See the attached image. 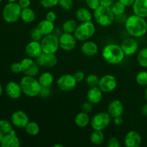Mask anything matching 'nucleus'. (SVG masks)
<instances>
[{"mask_svg": "<svg viewBox=\"0 0 147 147\" xmlns=\"http://www.w3.org/2000/svg\"><path fill=\"white\" fill-rule=\"evenodd\" d=\"M10 70L13 73L18 74L22 73V66L20 63H14L10 66Z\"/></svg>", "mask_w": 147, "mask_h": 147, "instance_id": "42", "label": "nucleus"}, {"mask_svg": "<svg viewBox=\"0 0 147 147\" xmlns=\"http://www.w3.org/2000/svg\"><path fill=\"white\" fill-rule=\"evenodd\" d=\"M59 42L60 47L62 50L70 52L74 50L76 47L77 40L73 34L63 32V34L59 37Z\"/></svg>", "mask_w": 147, "mask_h": 147, "instance_id": "12", "label": "nucleus"}, {"mask_svg": "<svg viewBox=\"0 0 147 147\" xmlns=\"http://www.w3.org/2000/svg\"><path fill=\"white\" fill-rule=\"evenodd\" d=\"M0 146L1 147H19L20 146V139L16 136L14 130H11L10 133L4 134Z\"/></svg>", "mask_w": 147, "mask_h": 147, "instance_id": "20", "label": "nucleus"}, {"mask_svg": "<svg viewBox=\"0 0 147 147\" xmlns=\"http://www.w3.org/2000/svg\"><path fill=\"white\" fill-rule=\"evenodd\" d=\"M121 144L119 139L116 137H111L108 141V146L109 147H120Z\"/></svg>", "mask_w": 147, "mask_h": 147, "instance_id": "43", "label": "nucleus"}, {"mask_svg": "<svg viewBox=\"0 0 147 147\" xmlns=\"http://www.w3.org/2000/svg\"><path fill=\"white\" fill-rule=\"evenodd\" d=\"M11 122L18 129H24L30 122V119L25 112L23 111H16L11 114Z\"/></svg>", "mask_w": 147, "mask_h": 147, "instance_id": "13", "label": "nucleus"}, {"mask_svg": "<svg viewBox=\"0 0 147 147\" xmlns=\"http://www.w3.org/2000/svg\"><path fill=\"white\" fill-rule=\"evenodd\" d=\"M124 111V106L120 100L115 99L109 103L107 107V112L111 118L121 116Z\"/></svg>", "mask_w": 147, "mask_h": 147, "instance_id": "18", "label": "nucleus"}, {"mask_svg": "<svg viewBox=\"0 0 147 147\" xmlns=\"http://www.w3.org/2000/svg\"><path fill=\"white\" fill-rule=\"evenodd\" d=\"M75 78H76L77 83H80V82H82L86 78V76H85L84 72L81 71V70H78V71L76 72V73L73 74Z\"/></svg>", "mask_w": 147, "mask_h": 147, "instance_id": "44", "label": "nucleus"}, {"mask_svg": "<svg viewBox=\"0 0 147 147\" xmlns=\"http://www.w3.org/2000/svg\"><path fill=\"white\" fill-rule=\"evenodd\" d=\"M105 136L103 131L93 130L90 136V141L93 144L96 146H100L104 142Z\"/></svg>", "mask_w": 147, "mask_h": 147, "instance_id": "29", "label": "nucleus"}, {"mask_svg": "<svg viewBox=\"0 0 147 147\" xmlns=\"http://www.w3.org/2000/svg\"><path fill=\"white\" fill-rule=\"evenodd\" d=\"M111 9L112 11L114 14L115 16H119L123 15L126 11V7L123 4H122L120 1H116L111 6Z\"/></svg>", "mask_w": 147, "mask_h": 147, "instance_id": "31", "label": "nucleus"}, {"mask_svg": "<svg viewBox=\"0 0 147 147\" xmlns=\"http://www.w3.org/2000/svg\"><path fill=\"white\" fill-rule=\"evenodd\" d=\"M141 111H142V113L144 116H147V103L142 106V109H141Z\"/></svg>", "mask_w": 147, "mask_h": 147, "instance_id": "51", "label": "nucleus"}, {"mask_svg": "<svg viewBox=\"0 0 147 147\" xmlns=\"http://www.w3.org/2000/svg\"><path fill=\"white\" fill-rule=\"evenodd\" d=\"M22 8L17 2H9L2 10V17L6 22L13 24L18 21L21 17Z\"/></svg>", "mask_w": 147, "mask_h": 147, "instance_id": "5", "label": "nucleus"}, {"mask_svg": "<svg viewBox=\"0 0 147 147\" xmlns=\"http://www.w3.org/2000/svg\"><path fill=\"white\" fill-rule=\"evenodd\" d=\"M2 93H3V87H2V85H1V83H0V97L2 96Z\"/></svg>", "mask_w": 147, "mask_h": 147, "instance_id": "52", "label": "nucleus"}, {"mask_svg": "<svg viewBox=\"0 0 147 147\" xmlns=\"http://www.w3.org/2000/svg\"><path fill=\"white\" fill-rule=\"evenodd\" d=\"M113 123L116 126H121L123 123V119L121 116L113 118Z\"/></svg>", "mask_w": 147, "mask_h": 147, "instance_id": "49", "label": "nucleus"}, {"mask_svg": "<svg viewBox=\"0 0 147 147\" xmlns=\"http://www.w3.org/2000/svg\"><path fill=\"white\" fill-rule=\"evenodd\" d=\"M5 92L8 97L14 100L20 98L23 93L20 83L15 81H10L6 85Z\"/></svg>", "mask_w": 147, "mask_h": 147, "instance_id": "16", "label": "nucleus"}, {"mask_svg": "<svg viewBox=\"0 0 147 147\" xmlns=\"http://www.w3.org/2000/svg\"><path fill=\"white\" fill-rule=\"evenodd\" d=\"M78 1H84V0H78Z\"/></svg>", "mask_w": 147, "mask_h": 147, "instance_id": "57", "label": "nucleus"}, {"mask_svg": "<svg viewBox=\"0 0 147 147\" xmlns=\"http://www.w3.org/2000/svg\"><path fill=\"white\" fill-rule=\"evenodd\" d=\"M93 103H91L90 102H89L88 100L87 102H85L83 105V111L86 112V113H89L92 111L93 110Z\"/></svg>", "mask_w": 147, "mask_h": 147, "instance_id": "45", "label": "nucleus"}, {"mask_svg": "<svg viewBox=\"0 0 147 147\" xmlns=\"http://www.w3.org/2000/svg\"><path fill=\"white\" fill-rule=\"evenodd\" d=\"M4 134H3L2 132H1V131H0V143H1V140H2V139H3V137H4Z\"/></svg>", "mask_w": 147, "mask_h": 147, "instance_id": "53", "label": "nucleus"}, {"mask_svg": "<svg viewBox=\"0 0 147 147\" xmlns=\"http://www.w3.org/2000/svg\"><path fill=\"white\" fill-rule=\"evenodd\" d=\"M137 62L142 67H147V47H144L137 54Z\"/></svg>", "mask_w": 147, "mask_h": 147, "instance_id": "33", "label": "nucleus"}, {"mask_svg": "<svg viewBox=\"0 0 147 147\" xmlns=\"http://www.w3.org/2000/svg\"><path fill=\"white\" fill-rule=\"evenodd\" d=\"M1 1H2V0H0V3H1Z\"/></svg>", "mask_w": 147, "mask_h": 147, "instance_id": "58", "label": "nucleus"}, {"mask_svg": "<svg viewBox=\"0 0 147 147\" xmlns=\"http://www.w3.org/2000/svg\"><path fill=\"white\" fill-rule=\"evenodd\" d=\"M76 17L80 22L91 21L93 16L90 11V9L86 7H80L76 11Z\"/></svg>", "mask_w": 147, "mask_h": 147, "instance_id": "25", "label": "nucleus"}, {"mask_svg": "<svg viewBox=\"0 0 147 147\" xmlns=\"http://www.w3.org/2000/svg\"><path fill=\"white\" fill-rule=\"evenodd\" d=\"M40 67H53L57 65V57L55 54H49L42 53L38 57L35 59Z\"/></svg>", "mask_w": 147, "mask_h": 147, "instance_id": "14", "label": "nucleus"}, {"mask_svg": "<svg viewBox=\"0 0 147 147\" xmlns=\"http://www.w3.org/2000/svg\"><path fill=\"white\" fill-rule=\"evenodd\" d=\"M24 129H25V131L27 132V134L32 136H37L40 133V128L38 123L34 121L29 122L27 126H25Z\"/></svg>", "mask_w": 147, "mask_h": 147, "instance_id": "32", "label": "nucleus"}, {"mask_svg": "<svg viewBox=\"0 0 147 147\" xmlns=\"http://www.w3.org/2000/svg\"><path fill=\"white\" fill-rule=\"evenodd\" d=\"M85 1L88 9L91 10H95L100 5V0H85Z\"/></svg>", "mask_w": 147, "mask_h": 147, "instance_id": "40", "label": "nucleus"}, {"mask_svg": "<svg viewBox=\"0 0 147 147\" xmlns=\"http://www.w3.org/2000/svg\"><path fill=\"white\" fill-rule=\"evenodd\" d=\"M37 79L42 87H50L54 82V76L48 71L41 73Z\"/></svg>", "mask_w": 147, "mask_h": 147, "instance_id": "27", "label": "nucleus"}, {"mask_svg": "<svg viewBox=\"0 0 147 147\" xmlns=\"http://www.w3.org/2000/svg\"><path fill=\"white\" fill-rule=\"evenodd\" d=\"M111 116L108 112H99L91 119L90 125L93 130L103 131L110 125Z\"/></svg>", "mask_w": 147, "mask_h": 147, "instance_id": "8", "label": "nucleus"}, {"mask_svg": "<svg viewBox=\"0 0 147 147\" xmlns=\"http://www.w3.org/2000/svg\"><path fill=\"white\" fill-rule=\"evenodd\" d=\"M126 32L132 37H142L147 32V22L146 18L137 14L129 16L125 21Z\"/></svg>", "mask_w": 147, "mask_h": 147, "instance_id": "1", "label": "nucleus"}, {"mask_svg": "<svg viewBox=\"0 0 147 147\" xmlns=\"http://www.w3.org/2000/svg\"><path fill=\"white\" fill-rule=\"evenodd\" d=\"M19 5L20 6V7L22 9L27 8V7H30V4H31V1L30 0H18L17 1Z\"/></svg>", "mask_w": 147, "mask_h": 147, "instance_id": "47", "label": "nucleus"}, {"mask_svg": "<svg viewBox=\"0 0 147 147\" xmlns=\"http://www.w3.org/2000/svg\"><path fill=\"white\" fill-rule=\"evenodd\" d=\"M146 22H147V17H146Z\"/></svg>", "mask_w": 147, "mask_h": 147, "instance_id": "59", "label": "nucleus"}, {"mask_svg": "<svg viewBox=\"0 0 147 147\" xmlns=\"http://www.w3.org/2000/svg\"><path fill=\"white\" fill-rule=\"evenodd\" d=\"M102 57L103 60L109 64L119 65L123 62L126 55L121 45L111 43L103 47Z\"/></svg>", "mask_w": 147, "mask_h": 147, "instance_id": "2", "label": "nucleus"}, {"mask_svg": "<svg viewBox=\"0 0 147 147\" xmlns=\"http://www.w3.org/2000/svg\"><path fill=\"white\" fill-rule=\"evenodd\" d=\"M78 25V24H77V22L75 20H73V19L67 20L63 24L62 30L63 31V32L73 34L75 31H76Z\"/></svg>", "mask_w": 147, "mask_h": 147, "instance_id": "30", "label": "nucleus"}, {"mask_svg": "<svg viewBox=\"0 0 147 147\" xmlns=\"http://www.w3.org/2000/svg\"><path fill=\"white\" fill-rule=\"evenodd\" d=\"M103 92L98 86L90 88L87 92V99L93 104H97L101 101L103 98Z\"/></svg>", "mask_w": 147, "mask_h": 147, "instance_id": "22", "label": "nucleus"}, {"mask_svg": "<svg viewBox=\"0 0 147 147\" xmlns=\"http://www.w3.org/2000/svg\"><path fill=\"white\" fill-rule=\"evenodd\" d=\"M58 4L65 11H70L73 7V0H59Z\"/></svg>", "mask_w": 147, "mask_h": 147, "instance_id": "38", "label": "nucleus"}, {"mask_svg": "<svg viewBox=\"0 0 147 147\" xmlns=\"http://www.w3.org/2000/svg\"><path fill=\"white\" fill-rule=\"evenodd\" d=\"M98 86L103 93H111L116 89L117 80L113 75H105L100 78Z\"/></svg>", "mask_w": 147, "mask_h": 147, "instance_id": "11", "label": "nucleus"}, {"mask_svg": "<svg viewBox=\"0 0 147 147\" xmlns=\"http://www.w3.org/2000/svg\"><path fill=\"white\" fill-rule=\"evenodd\" d=\"M40 43L43 53H45L55 54L60 48L59 37L56 36L53 33L48 35L43 36Z\"/></svg>", "mask_w": 147, "mask_h": 147, "instance_id": "7", "label": "nucleus"}, {"mask_svg": "<svg viewBox=\"0 0 147 147\" xmlns=\"http://www.w3.org/2000/svg\"><path fill=\"white\" fill-rule=\"evenodd\" d=\"M136 81L139 86H147V71H140L136 76Z\"/></svg>", "mask_w": 147, "mask_h": 147, "instance_id": "36", "label": "nucleus"}, {"mask_svg": "<svg viewBox=\"0 0 147 147\" xmlns=\"http://www.w3.org/2000/svg\"><path fill=\"white\" fill-rule=\"evenodd\" d=\"M116 0H100V5L110 7Z\"/></svg>", "mask_w": 147, "mask_h": 147, "instance_id": "48", "label": "nucleus"}, {"mask_svg": "<svg viewBox=\"0 0 147 147\" xmlns=\"http://www.w3.org/2000/svg\"><path fill=\"white\" fill-rule=\"evenodd\" d=\"M51 93L52 90L50 87H42L38 96H40L41 98H47L50 97Z\"/></svg>", "mask_w": 147, "mask_h": 147, "instance_id": "41", "label": "nucleus"}, {"mask_svg": "<svg viewBox=\"0 0 147 147\" xmlns=\"http://www.w3.org/2000/svg\"><path fill=\"white\" fill-rule=\"evenodd\" d=\"M7 1H8L9 2H16L17 0H7Z\"/></svg>", "mask_w": 147, "mask_h": 147, "instance_id": "56", "label": "nucleus"}, {"mask_svg": "<svg viewBox=\"0 0 147 147\" xmlns=\"http://www.w3.org/2000/svg\"><path fill=\"white\" fill-rule=\"evenodd\" d=\"M22 66V73L24 76L35 77L40 73V66L36 60L31 57H25L20 62Z\"/></svg>", "mask_w": 147, "mask_h": 147, "instance_id": "9", "label": "nucleus"}, {"mask_svg": "<svg viewBox=\"0 0 147 147\" xmlns=\"http://www.w3.org/2000/svg\"><path fill=\"white\" fill-rule=\"evenodd\" d=\"M12 123L9 121L5 119H1L0 120V131L2 132L4 134L10 133L12 129Z\"/></svg>", "mask_w": 147, "mask_h": 147, "instance_id": "35", "label": "nucleus"}, {"mask_svg": "<svg viewBox=\"0 0 147 147\" xmlns=\"http://www.w3.org/2000/svg\"><path fill=\"white\" fill-rule=\"evenodd\" d=\"M45 19L48 21L52 22H55V21L57 20V14L54 11H50L46 14Z\"/></svg>", "mask_w": 147, "mask_h": 147, "instance_id": "46", "label": "nucleus"}, {"mask_svg": "<svg viewBox=\"0 0 147 147\" xmlns=\"http://www.w3.org/2000/svg\"><path fill=\"white\" fill-rule=\"evenodd\" d=\"M142 142V136L136 131H130L124 137V144L126 147H139Z\"/></svg>", "mask_w": 147, "mask_h": 147, "instance_id": "19", "label": "nucleus"}, {"mask_svg": "<svg viewBox=\"0 0 147 147\" xmlns=\"http://www.w3.org/2000/svg\"><path fill=\"white\" fill-rule=\"evenodd\" d=\"M120 1L122 4H124L126 7H132L134 3L135 0H119Z\"/></svg>", "mask_w": 147, "mask_h": 147, "instance_id": "50", "label": "nucleus"}, {"mask_svg": "<svg viewBox=\"0 0 147 147\" xmlns=\"http://www.w3.org/2000/svg\"><path fill=\"white\" fill-rule=\"evenodd\" d=\"M53 147H57V146H59V147H63V145H60V144H55V145H53Z\"/></svg>", "mask_w": 147, "mask_h": 147, "instance_id": "55", "label": "nucleus"}, {"mask_svg": "<svg viewBox=\"0 0 147 147\" xmlns=\"http://www.w3.org/2000/svg\"><path fill=\"white\" fill-rule=\"evenodd\" d=\"M144 96H145V100H146V103H147V88L145 90V93H144Z\"/></svg>", "mask_w": 147, "mask_h": 147, "instance_id": "54", "label": "nucleus"}, {"mask_svg": "<svg viewBox=\"0 0 147 147\" xmlns=\"http://www.w3.org/2000/svg\"><path fill=\"white\" fill-rule=\"evenodd\" d=\"M122 50L126 56H131L136 54L139 50L138 42L134 38H126L121 44Z\"/></svg>", "mask_w": 147, "mask_h": 147, "instance_id": "15", "label": "nucleus"}, {"mask_svg": "<svg viewBox=\"0 0 147 147\" xmlns=\"http://www.w3.org/2000/svg\"><path fill=\"white\" fill-rule=\"evenodd\" d=\"M81 52L87 57H93L98 52V46L95 42L86 40L81 46Z\"/></svg>", "mask_w": 147, "mask_h": 147, "instance_id": "21", "label": "nucleus"}, {"mask_svg": "<svg viewBox=\"0 0 147 147\" xmlns=\"http://www.w3.org/2000/svg\"><path fill=\"white\" fill-rule=\"evenodd\" d=\"M36 14L32 9L27 7V8L22 9L21 12L20 19L25 23H32L35 20Z\"/></svg>", "mask_w": 147, "mask_h": 147, "instance_id": "28", "label": "nucleus"}, {"mask_svg": "<svg viewBox=\"0 0 147 147\" xmlns=\"http://www.w3.org/2000/svg\"><path fill=\"white\" fill-rule=\"evenodd\" d=\"M20 83L23 94L31 98L38 96L42 88L38 79L33 76H24Z\"/></svg>", "mask_w": 147, "mask_h": 147, "instance_id": "3", "label": "nucleus"}, {"mask_svg": "<svg viewBox=\"0 0 147 147\" xmlns=\"http://www.w3.org/2000/svg\"><path fill=\"white\" fill-rule=\"evenodd\" d=\"M74 121L76 126H78V127L85 128L90 123V116H89L88 113L82 111L76 115Z\"/></svg>", "mask_w": 147, "mask_h": 147, "instance_id": "26", "label": "nucleus"}, {"mask_svg": "<svg viewBox=\"0 0 147 147\" xmlns=\"http://www.w3.org/2000/svg\"><path fill=\"white\" fill-rule=\"evenodd\" d=\"M134 14L142 17H147V0H135L133 6Z\"/></svg>", "mask_w": 147, "mask_h": 147, "instance_id": "23", "label": "nucleus"}, {"mask_svg": "<svg viewBox=\"0 0 147 147\" xmlns=\"http://www.w3.org/2000/svg\"><path fill=\"white\" fill-rule=\"evenodd\" d=\"M37 29L40 31V32L42 33L43 36L48 35V34H53V32L55 30V24L54 22H52L48 21L45 19V20H43L42 21H40V22L37 24Z\"/></svg>", "mask_w": 147, "mask_h": 147, "instance_id": "24", "label": "nucleus"}, {"mask_svg": "<svg viewBox=\"0 0 147 147\" xmlns=\"http://www.w3.org/2000/svg\"><path fill=\"white\" fill-rule=\"evenodd\" d=\"M24 50L27 57L32 59H36L43 53L40 42L33 40H31V42L26 45Z\"/></svg>", "mask_w": 147, "mask_h": 147, "instance_id": "17", "label": "nucleus"}, {"mask_svg": "<svg viewBox=\"0 0 147 147\" xmlns=\"http://www.w3.org/2000/svg\"><path fill=\"white\" fill-rule=\"evenodd\" d=\"M86 83L90 88L96 87V86H98L99 80L100 78L97 75L95 74H89L86 77Z\"/></svg>", "mask_w": 147, "mask_h": 147, "instance_id": "34", "label": "nucleus"}, {"mask_svg": "<svg viewBox=\"0 0 147 147\" xmlns=\"http://www.w3.org/2000/svg\"><path fill=\"white\" fill-rule=\"evenodd\" d=\"M30 37H31V40H33V41L40 42L42 38L43 37V35L40 32V30L37 27H35V28L32 30V31L30 32Z\"/></svg>", "mask_w": 147, "mask_h": 147, "instance_id": "39", "label": "nucleus"}, {"mask_svg": "<svg viewBox=\"0 0 147 147\" xmlns=\"http://www.w3.org/2000/svg\"><path fill=\"white\" fill-rule=\"evenodd\" d=\"M114 14L109 7L100 5L93 10V17L98 24L102 27H109L115 20Z\"/></svg>", "mask_w": 147, "mask_h": 147, "instance_id": "4", "label": "nucleus"}, {"mask_svg": "<svg viewBox=\"0 0 147 147\" xmlns=\"http://www.w3.org/2000/svg\"><path fill=\"white\" fill-rule=\"evenodd\" d=\"M96 32V26L91 21L80 22L73 33L76 40L78 41L85 42L88 40L94 35Z\"/></svg>", "mask_w": 147, "mask_h": 147, "instance_id": "6", "label": "nucleus"}, {"mask_svg": "<svg viewBox=\"0 0 147 147\" xmlns=\"http://www.w3.org/2000/svg\"><path fill=\"white\" fill-rule=\"evenodd\" d=\"M40 5L46 9L55 7L59 4V0H40Z\"/></svg>", "mask_w": 147, "mask_h": 147, "instance_id": "37", "label": "nucleus"}, {"mask_svg": "<svg viewBox=\"0 0 147 147\" xmlns=\"http://www.w3.org/2000/svg\"><path fill=\"white\" fill-rule=\"evenodd\" d=\"M77 81L74 76L71 74H64L58 78L57 80V86L62 91H71L77 85Z\"/></svg>", "mask_w": 147, "mask_h": 147, "instance_id": "10", "label": "nucleus"}]
</instances>
